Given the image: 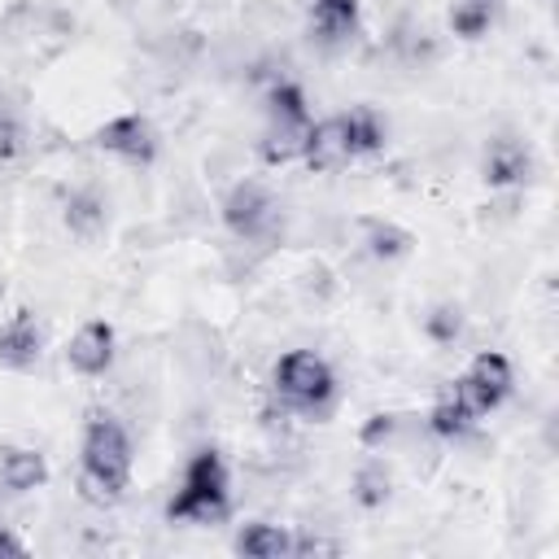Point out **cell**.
I'll return each instance as SVG.
<instances>
[{
	"label": "cell",
	"instance_id": "obj_22",
	"mask_svg": "<svg viewBox=\"0 0 559 559\" xmlns=\"http://www.w3.org/2000/svg\"><path fill=\"white\" fill-rule=\"evenodd\" d=\"M393 428H397V419L393 415H371L367 424H362V445H380V441H389L393 437Z\"/></svg>",
	"mask_w": 559,
	"mask_h": 559
},
{
	"label": "cell",
	"instance_id": "obj_21",
	"mask_svg": "<svg viewBox=\"0 0 559 559\" xmlns=\"http://www.w3.org/2000/svg\"><path fill=\"white\" fill-rule=\"evenodd\" d=\"M17 148H22V127H17V118L9 109H0V162L17 157Z\"/></svg>",
	"mask_w": 559,
	"mask_h": 559
},
{
	"label": "cell",
	"instance_id": "obj_20",
	"mask_svg": "<svg viewBox=\"0 0 559 559\" xmlns=\"http://www.w3.org/2000/svg\"><path fill=\"white\" fill-rule=\"evenodd\" d=\"M354 485H358V502H362V507H380V502L389 498V472H384L380 463L362 467Z\"/></svg>",
	"mask_w": 559,
	"mask_h": 559
},
{
	"label": "cell",
	"instance_id": "obj_17",
	"mask_svg": "<svg viewBox=\"0 0 559 559\" xmlns=\"http://www.w3.org/2000/svg\"><path fill=\"white\" fill-rule=\"evenodd\" d=\"M362 236H367V249L376 258H402L411 249V236L402 227H393V223H380V218H367L362 223Z\"/></svg>",
	"mask_w": 559,
	"mask_h": 559
},
{
	"label": "cell",
	"instance_id": "obj_12",
	"mask_svg": "<svg viewBox=\"0 0 559 559\" xmlns=\"http://www.w3.org/2000/svg\"><path fill=\"white\" fill-rule=\"evenodd\" d=\"M358 26V0H310V31L323 44L345 39Z\"/></svg>",
	"mask_w": 559,
	"mask_h": 559
},
{
	"label": "cell",
	"instance_id": "obj_10",
	"mask_svg": "<svg viewBox=\"0 0 559 559\" xmlns=\"http://www.w3.org/2000/svg\"><path fill=\"white\" fill-rule=\"evenodd\" d=\"M528 170H533V157H528V148H524V144H515V140H493V144H489L485 179H489L493 188L524 183V179H528Z\"/></svg>",
	"mask_w": 559,
	"mask_h": 559
},
{
	"label": "cell",
	"instance_id": "obj_9",
	"mask_svg": "<svg viewBox=\"0 0 559 559\" xmlns=\"http://www.w3.org/2000/svg\"><path fill=\"white\" fill-rule=\"evenodd\" d=\"M39 323L31 310H17L0 323V362L13 367V371H26L39 362Z\"/></svg>",
	"mask_w": 559,
	"mask_h": 559
},
{
	"label": "cell",
	"instance_id": "obj_23",
	"mask_svg": "<svg viewBox=\"0 0 559 559\" xmlns=\"http://www.w3.org/2000/svg\"><path fill=\"white\" fill-rule=\"evenodd\" d=\"M459 323H463L459 310H437V314L428 319V332H432L437 341H454V336H459Z\"/></svg>",
	"mask_w": 559,
	"mask_h": 559
},
{
	"label": "cell",
	"instance_id": "obj_11",
	"mask_svg": "<svg viewBox=\"0 0 559 559\" xmlns=\"http://www.w3.org/2000/svg\"><path fill=\"white\" fill-rule=\"evenodd\" d=\"M0 480H4V489H13V493L39 489V485L48 480V463H44V454H39V450L9 445V450L0 454Z\"/></svg>",
	"mask_w": 559,
	"mask_h": 559
},
{
	"label": "cell",
	"instance_id": "obj_15",
	"mask_svg": "<svg viewBox=\"0 0 559 559\" xmlns=\"http://www.w3.org/2000/svg\"><path fill=\"white\" fill-rule=\"evenodd\" d=\"M493 13H498V0H454L450 26H454V35H463V39H480V35L489 31Z\"/></svg>",
	"mask_w": 559,
	"mask_h": 559
},
{
	"label": "cell",
	"instance_id": "obj_2",
	"mask_svg": "<svg viewBox=\"0 0 559 559\" xmlns=\"http://www.w3.org/2000/svg\"><path fill=\"white\" fill-rule=\"evenodd\" d=\"M227 511V467L218 450H197L183 467V485L170 498V520H214Z\"/></svg>",
	"mask_w": 559,
	"mask_h": 559
},
{
	"label": "cell",
	"instance_id": "obj_14",
	"mask_svg": "<svg viewBox=\"0 0 559 559\" xmlns=\"http://www.w3.org/2000/svg\"><path fill=\"white\" fill-rule=\"evenodd\" d=\"M266 114H271V127H310L306 92L297 83H275L266 96Z\"/></svg>",
	"mask_w": 559,
	"mask_h": 559
},
{
	"label": "cell",
	"instance_id": "obj_4",
	"mask_svg": "<svg viewBox=\"0 0 559 559\" xmlns=\"http://www.w3.org/2000/svg\"><path fill=\"white\" fill-rule=\"evenodd\" d=\"M511 384H515V376H511L507 354L485 349V354H476V358H472V367H467L450 389H454V393L463 397V406L480 419V415H489V411L511 393Z\"/></svg>",
	"mask_w": 559,
	"mask_h": 559
},
{
	"label": "cell",
	"instance_id": "obj_8",
	"mask_svg": "<svg viewBox=\"0 0 559 559\" xmlns=\"http://www.w3.org/2000/svg\"><path fill=\"white\" fill-rule=\"evenodd\" d=\"M66 362H70L79 376H105V367L114 362V328L100 323V319L83 323V328L70 336V345H66Z\"/></svg>",
	"mask_w": 559,
	"mask_h": 559
},
{
	"label": "cell",
	"instance_id": "obj_13",
	"mask_svg": "<svg viewBox=\"0 0 559 559\" xmlns=\"http://www.w3.org/2000/svg\"><path fill=\"white\" fill-rule=\"evenodd\" d=\"M236 555H249V559H280V555H293V537L280 528V524H245L236 533Z\"/></svg>",
	"mask_w": 559,
	"mask_h": 559
},
{
	"label": "cell",
	"instance_id": "obj_3",
	"mask_svg": "<svg viewBox=\"0 0 559 559\" xmlns=\"http://www.w3.org/2000/svg\"><path fill=\"white\" fill-rule=\"evenodd\" d=\"M275 389H280L284 402H293L301 411H319V406L332 402L336 376H332V367L314 349H288L275 362Z\"/></svg>",
	"mask_w": 559,
	"mask_h": 559
},
{
	"label": "cell",
	"instance_id": "obj_6",
	"mask_svg": "<svg viewBox=\"0 0 559 559\" xmlns=\"http://www.w3.org/2000/svg\"><path fill=\"white\" fill-rule=\"evenodd\" d=\"M223 223H227L236 236H245V240L266 236L271 223H275V201H271V192L258 188V183H236V188L227 192V201H223Z\"/></svg>",
	"mask_w": 559,
	"mask_h": 559
},
{
	"label": "cell",
	"instance_id": "obj_5",
	"mask_svg": "<svg viewBox=\"0 0 559 559\" xmlns=\"http://www.w3.org/2000/svg\"><path fill=\"white\" fill-rule=\"evenodd\" d=\"M96 144H100L105 153L131 162V166H148V162L157 157V131H153L148 118H140V114H118V118H109V122L96 131Z\"/></svg>",
	"mask_w": 559,
	"mask_h": 559
},
{
	"label": "cell",
	"instance_id": "obj_24",
	"mask_svg": "<svg viewBox=\"0 0 559 559\" xmlns=\"http://www.w3.org/2000/svg\"><path fill=\"white\" fill-rule=\"evenodd\" d=\"M22 550H26V546H22L9 528H0V555H22Z\"/></svg>",
	"mask_w": 559,
	"mask_h": 559
},
{
	"label": "cell",
	"instance_id": "obj_19",
	"mask_svg": "<svg viewBox=\"0 0 559 559\" xmlns=\"http://www.w3.org/2000/svg\"><path fill=\"white\" fill-rule=\"evenodd\" d=\"M66 223H70V231H79V236H96L100 227H105V205L96 201V197H70V205H66Z\"/></svg>",
	"mask_w": 559,
	"mask_h": 559
},
{
	"label": "cell",
	"instance_id": "obj_18",
	"mask_svg": "<svg viewBox=\"0 0 559 559\" xmlns=\"http://www.w3.org/2000/svg\"><path fill=\"white\" fill-rule=\"evenodd\" d=\"M345 127H349V144H354V157L358 153H376L384 144V127L371 109H349L345 114Z\"/></svg>",
	"mask_w": 559,
	"mask_h": 559
},
{
	"label": "cell",
	"instance_id": "obj_7",
	"mask_svg": "<svg viewBox=\"0 0 559 559\" xmlns=\"http://www.w3.org/2000/svg\"><path fill=\"white\" fill-rule=\"evenodd\" d=\"M301 157H306V166H310V170H341V166L354 157L345 114L323 118V122H310V135H306Z\"/></svg>",
	"mask_w": 559,
	"mask_h": 559
},
{
	"label": "cell",
	"instance_id": "obj_16",
	"mask_svg": "<svg viewBox=\"0 0 559 559\" xmlns=\"http://www.w3.org/2000/svg\"><path fill=\"white\" fill-rule=\"evenodd\" d=\"M472 424H476V415L463 406V397H459L454 389H445V393L437 397V406H432V432H437V437H463Z\"/></svg>",
	"mask_w": 559,
	"mask_h": 559
},
{
	"label": "cell",
	"instance_id": "obj_1",
	"mask_svg": "<svg viewBox=\"0 0 559 559\" xmlns=\"http://www.w3.org/2000/svg\"><path fill=\"white\" fill-rule=\"evenodd\" d=\"M131 480V441L114 415H92L83 428V489L96 502L122 498Z\"/></svg>",
	"mask_w": 559,
	"mask_h": 559
}]
</instances>
